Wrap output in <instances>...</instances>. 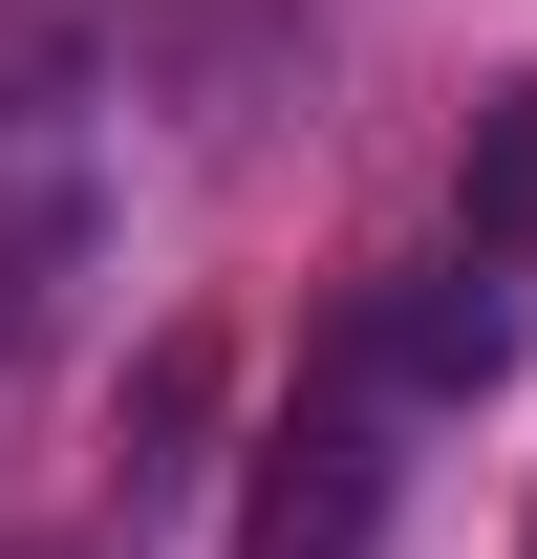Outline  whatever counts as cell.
I'll return each mask as SVG.
<instances>
[{
  "label": "cell",
  "mask_w": 537,
  "mask_h": 559,
  "mask_svg": "<svg viewBox=\"0 0 537 559\" xmlns=\"http://www.w3.org/2000/svg\"><path fill=\"white\" fill-rule=\"evenodd\" d=\"M366 366H387V388H430V409H473V388H494V366H516V301H494V280H387V301H366Z\"/></svg>",
  "instance_id": "obj_2"
},
{
  "label": "cell",
  "mask_w": 537,
  "mask_h": 559,
  "mask_svg": "<svg viewBox=\"0 0 537 559\" xmlns=\"http://www.w3.org/2000/svg\"><path fill=\"white\" fill-rule=\"evenodd\" d=\"M473 259H537V86L473 108Z\"/></svg>",
  "instance_id": "obj_3"
},
{
  "label": "cell",
  "mask_w": 537,
  "mask_h": 559,
  "mask_svg": "<svg viewBox=\"0 0 537 559\" xmlns=\"http://www.w3.org/2000/svg\"><path fill=\"white\" fill-rule=\"evenodd\" d=\"M387 474H366V430H279L259 474H237V559H366Z\"/></svg>",
  "instance_id": "obj_1"
}]
</instances>
